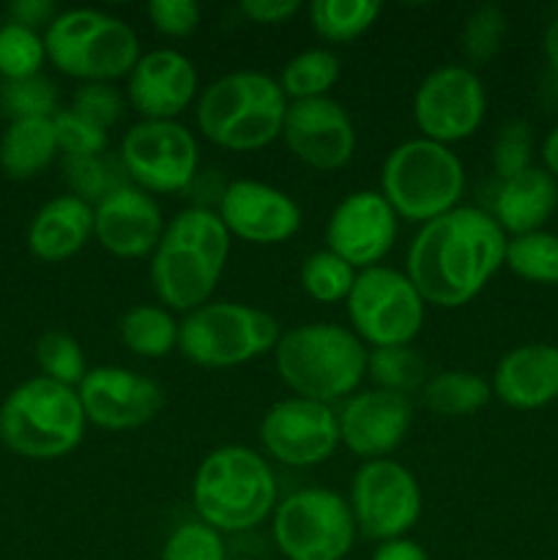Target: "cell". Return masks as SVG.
<instances>
[{
  "label": "cell",
  "mask_w": 558,
  "mask_h": 560,
  "mask_svg": "<svg viewBox=\"0 0 558 560\" xmlns=\"http://www.w3.org/2000/svg\"><path fill=\"white\" fill-rule=\"evenodd\" d=\"M260 443L288 468H315L339 446V421L332 405L304 397L274 402L263 413Z\"/></svg>",
  "instance_id": "15"
},
{
  "label": "cell",
  "mask_w": 558,
  "mask_h": 560,
  "mask_svg": "<svg viewBox=\"0 0 558 560\" xmlns=\"http://www.w3.org/2000/svg\"><path fill=\"white\" fill-rule=\"evenodd\" d=\"M279 320L239 301H208L178 323V350L186 361L208 370H230L274 353Z\"/></svg>",
  "instance_id": "9"
},
{
  "label": "cell",
  "mask_w": 558,
  "mask_h": 560,
  "mask_svg": "<svg viewBox=\"0 0 558 560\" xmlns=\"http://www.w3.org/2000/svg\"><path fill=\"white\" fill-rule=\"evenodd\" d=\"M356 282V268L328 249H317L301 262V288L321 304L348 301Z\"/></svg>",
  "instance_id": "34"
},
{
  "label": "cell",
  "mask_w": 558,
  "mask_h": 560,
  "mask_svg": "<svg viewBox=\"0 0 558 560\" xmlns=\"http://www.w3.org/2000/svg\"><path fill=\"white\" fill-rule=\"evenodd\" d=\"M224 541L219 530L211 525L200 523H181L173 534L167 536L159 560H224Z\"/></svg>",
  "instance_id": "40"
},
{
  "label": "cell",
  "mask_w": 558,
  "mask_h": 560,
  "mask_svg": "<svg viewBox=\"0 0 558 560\" xmlns=\"http://www.w3.org/2000/svg\"><path fill=\"white\" fill-rule=\"evenodd\" d=\"M120 162L148 195L186 191L200 170V148L178 120H140L120 142Z\"/></svg>",
  "instance_id": "13"
},
{
  "label": "cell",
  "mask_w": 558,
  "mask_h": 560,
  "mask_svg": "<svg viewBox=\"0 0 558 560\" xmlns=\"http://www.w3.org/2000/svg\"><path fill=\"white\" fill-rule=\"evenodd\" d=\"M465 167L441 142L414 137L388 151L381 167V195L397 219L427 224L463 200Z\"/></svg>",
  "instance_id": "7"
},
{
  "label": "cell",
  "mask_w": 558,
  "mask_h": 560,
  "mask_svg": "<svg viewBox=\"0 0 558 560\" xmlns=\"http://www.w3.org/2000/svg\"><path fill=\"white\" fill-rule=\"evenodd\" d=\"M85 410L77 388L38 375L20 383L0 405V441L27 459H58L85 438Z\"/></svg>",
  "instance_id": "6"
},
{
  "label": "cell",
  "mask_w": 558,
  "mask_h": 560,
  "mask_svg": "<svg viewBox=\"0 0 558 560\" xmlns=\"http://www.w3.org/2000/svg\"><path fill=\"white\" fill-rule=\"evenodd\" d=\"M288 96L263 71H230L197 98V129L228 151H260L282 135Z\"/></svg>",
  "instance_id": "5"
},
{
  "label": "cell",
  "mask_w": 558,
  "mask_h": 560,
  "mask_svg": "<svg viewBox=\"0 0 558 560\" xmlns=\"http://www.w3.org/2000/svg\"><path fill=\"white\" fill-rule=\"evenodd\" d=\"M337 421L339 443L348 452L364 459H386L408 435L414 405L403 394L370 388L345 399Z\"/></svg>",
  "instance_id": "20"
},
{
  "label": "cell",
  "mask_w": 558,
  "mask_h": 560,
  "mask_svg": "<svg viewBox=\"0 0 558 560\" xmlns=\"http://www.w3.org/2000/svg\"><path fill=\"white\" fill-rule=\"evenodd\" d=\"M503 266L534 284H558V235L547 230L514 235L507 241Z\"/></svg>",
  "instance_id": "33"
},
{
  "label": "cell",
  "mask_w": 558,
  "mask_h": 560,
  "mask_svg": "<svg viewBox=\"0 0 558 560\" xmlns=\"http://www.w3.org/2000/svg\"><path fill=\"white\" fill-rule=\"evenodd\" d=\"M339 74H342V66H339L337 55L326 47H312L293 55L284 63L282 74H279V88L293 102L323 98L337 85Z\"/></svg>",
  "instance_id": "29"
},
{
  "label": "cell",
  "mask_w": 558,
  "mask_h": 560,
  "mask_svg": "<svg viewBox=\"0 0 558 560\" xmlns=\"http://www.w3.org/2000/svg\"><path fill=\"white\" fill-rule=\"evenodd\" d=\"M492 397L514 410H539L558 399V345L528 342L501 355L492 372Z\"/></svg>",
  "instance_id": "23"
},
{
  "label": "cell",
  "mask_w": 558,
  "mask_h": 560,
  "mask_svg": "<svg viewBox=\"0 0 558 560\" xmlns=\"http://www.w3.org/2000/svg\"><path fill=\"white\" fill-rule=\"evenodd\" d=\"M47 58L63 74L85 82L129 77L140 60V38L120 16L98 9H66L44 33Z\"/></svg>",
  "instance_id": "8"
},
{
  "label": "cell",
  "mask_w": 558,
  "mask_h": 560,
  "mask_svg": "<svg viewBox=\"0 0 558 560\" xmlns=\"http://www.w3.org/2000/svg\"><path fill=\"white\" fill-rule=\"evenodd\" d=\"M47 47L44 36H38L33 27L20 22H5L0 25V74L5 80H27L42 71Z\"/></svg>",
  "instance_id": "35"
},
{
  "label": "cell",
  "mask_w": 558,
  "mask_h": 560,
  "mask_svg": "<svg viewBox=\"0 0 558 560\" xmlns=\"http://www.w3.org/2000/svg\"><path fill=\"white\" fill-rule=\"evenodd\" d=\"M372 560H430V558H427L425 547H421L419 541L403 536V539L381 541Z\"/></svg>",
  "instance_id": "46"
},
{
  "label": "cell",
  "mask_w": 558,
  "mask_h": 560,
  "mask_svg": "<svg viewBox=\"0 0 558 560\" xmlns=\"http://www.w3.org/2000/svg\"><path fill=\"white\" fill-rule=\"evenodd\" d=\"M77 394L85 419L109 432L146 427L164 408L162 386L126 366H93L77 386Z\"/></svg>",
  "instance_id": "16"
},
{
  "label": "cell",
  "mask_w": 558,
  "mask_h": 560,
  "mask_svg": "<svg viewBox=\"0 0 558 560\" xmlns=\"http://www.w3.org/2000/svg\"><path fill=\"white\" fill-rule=\"evenodd\" d=\"M367 375L377 388L408 397L427 386V361L410 345H394V348H372L367 355Z\"/></svg>",
  "instance_id": "32"
},
{
  "label": "cell",
  "mask_w": 558,
  "mask_h": 560,
  "mask_svg": "<svg viewBox=\"0 0 558 560\" xmlns=\"http://www.w3.org/2000/svg\"><path fill=\"white\" fill-rule=\"evenodd\" d=\"M217 208L228 233L249 244H284L301 228L299 202L288 191L263 180H230Z\"/></svg>",
  "instance_id": "18"
},
{
  "label": "cell",
  "mask_w": 558,
  "mask_h": 560,
  "mask_svg": "<svg viewBox=\"0 0 558 560\" xmlns=\"http://www.w3.org/2000/svg\"><path fill=\"white\" fill-rule=\"evenodd\" d=\"M191 503L200 523L219 534H241L277 509V479L255 448L219 446L197 465Z\"/></svg>",
  "instance_id": "3"
},
{
  "label": "cell",
  "mask_w": 558,
  "mask_h": 560,
  "mask_svg": "<svg viewBox=\"0 0 558 560\" xmlns=\"http://www.w3.org/2000/svg\"><path fill=\"white\" fill-rule=\"evenodd\" d=\"M126 96L142 120H175L197 96L195 63L178 49H151L131 69Z\"/></svg>",
  "instance_id": "22"
},
{
  "label": "cell",
  "mask_w": 558,
  "mask_h": 560,
  "mask_svg": "<svg viewBox=\"0 0 558 560\" xmlns=\"http://www.w3.org/2000/svg\"><path fill=\"white\" fill-rule=\"evenodd\" d=\"M542 167L558 180V124L542 140Z\"/></svg>",
  "instance_id": "47"
},
{
  "label": "cell",
  "mask_w": 558,
  "mask_h": 560,
  "mask_svg": "<svg viewBox=\"0 0 558 560\" xmlns=\"http://www.w3.org/2000/svg\"><path fill=\"white\" fill-rule=\"evenodd\" d=\"M534 167V135L525 120H507L492 140V170L501 180Z\"/></svg>",
  "instance_id": "39"
},
{
  "label": "cell",
  "mask_w": 558,
  "mask_h": 560,
  "mask_svg": "<svg viewBox=\"0 0 558 560\" xmlns=\"http://www.w3.org/2000/svg\"><path fill=\"white\" fill-rule=\"evenodd\" d=\"M345 304L353 334L372 348L410 345L425 326L427 301L397 268L372 266L356 273Z\"/></svg>",
  "instance_id": "10"
},
{
  "label": "cell",
  "mask_w": 558,
  "mask_h": 560,
  "mask_svg": "<svg viewBox=\"0 0 558 560\" xmlns=\"http://www.w3.org/2000/svg\"><path fill=\"white\" fill-rule=\"evenodd\" d=\"M485 113V82L470 66H438L416 88L414 120L425 140L441 145L468 140L481 126Z\"/></svg>",
  "instance_id": "14"
},
{
  "label": "cell",
  "mask_w": 558,
  "mask_h": 560,
  "mask_svg": "<svg viewBox=\"0 0 558 560\" xmlns=\"http://www.w3.org/2000/svg\"><path fill=\"white\" fill-rule=\"evenodd\" d=\"M367 348L350 328L337 323H304L282 331L274 361L295 397L332 405L353 397L367 375Z\"/></svg>",
  "instance_id": "4"
},
{
  "label": "cell",
  "mask_w": 558,
  "mask_h": 560,
  "mask_svg": "<svg viewBox=\"0 0 558 560\" xmlns=\"http://www.w3.org/2000/svg\"><path fill=\"white\" fill-rule=\"evenodd\" d=\"M377 14V0H315L310 5L312 27L328 44L353 42L375 25Z\"/></svg>",
  "instance_id": "30"
},
{
  "label": "cell",
  "mask_w": 558,
  "mask_h": 560,
  "mask_svg": "<svg viewBox=\"0 0 558 560\" xmlns=\"http://www.w3.org/2000/svg\"><path fill=\"white\" fill-rule=\"evenodd\" d=\"M542 49H545V58L550 63V69L558 74V14L547 22L545 36H542Z\"/></svg>",
  "instance_id": "48"
},
{
  "label": "cell",
  "mask_w": 558,
  "mask_h": 560,
  "mask_svg": "<svg viewBox=\"0 0 558 560\" xmlns=\"http://www.w3.org/2000/svg\"><path fill=\"white\" fill-rule=\"evenodd\" d=\"M9 14L11 22H20V25L36 31V25H44V22L49 25L58 16V9H55L53 0H14L9 5Z\"/></svg>",
  "instance_id": "45"
},
{
  "label": "cell",
  "mask_w": 558,
  "mask_h": 560,
  "mask_svg": "<svg viewBox=\"0 0 558 560\" xmlns=\"http://www.w3.org/2000/svg\"><path fill=\"white\" fill-rule=\"evenodd\" d=\"M74 113H80L82 118H88L91 124L109 129L113 124H118L120 115H124V96L115 85L109 82H85L74 91V104H71Z\"/></svg>",
  "instance_id": "42"
},
{
  "label": "cell",
  "mask_w": 558,
  "mask_h": 560,
  "mask_svg": "<svg viewBox=\"0 0 558 560\" xmlns=\"http://www.w3.org/2000/svg\"><path fill=\"white\" fill-rule=\"evenodd\" d=\"M397 241V213L375 189L350 191L326 222L328 252L353 268L381 266Z\"/></svg>",
  "instance_id": "17"
},
{
  "label": "cell",
  "mask_w": 558,
  "mask_h": 560,
  "mask_svg": "<svg viewBox=\"0 0 558 560\" xmlns=\"http://www.w3.org/2000/svg\"><path fill=\"white\" fill-rule=\"evenodd\" d=\"M558 208V180L545 167H528L498 184L492 197V219L507 235L536 233Z\"/></svg>",
  "instance_id": "24"
},
{
  "label": "cell",
  "mask_w": 558,
  "mask_h": 560,
  "mask_svg": "<svg viewBox=\"0 0 558 560\" xmlns=\"http://www.w3.org/2000/svg\"><path fill=\"white\" fill-rule=\"evenodd\" d=\"M63 173L66 184L71 186V195L85 200L88 206L91 202L98 206L104 197L131 184L120 156L115 159L107 156V153H98V156H63Z\"/></svg>",
  "instance_id": "31"
},
{
  "label": "cell",
  "mask_w": 558,
  "mask_h": 560,
  "mask_svg": "<svg viewBox=\"0 0 558 560\" xmlns=\"http://www.w3.org/2000/svg\"><path fill=\"white\" fill-rule=\"evenodd\" d=\"M159 202L140 186L129 184L93 206V235L115 257H148L164 235Z\"/></svg>",
  "instance_id": "21"
},
{
  "label": "cell",
  "mask_w": 558,
  "mask_h": 560,
  "mask_svg": "<svg viewBox=\"0 0 558 560\" xmlns=\"http://www.w3.org/2000/svg\"><path fill=\"white\" fill-rule=\"evenodd\" d=\"M274 541L288 560H342L356 539L345 498L323 487H304L274 509Z\"/></svg>",
  "instance_id": "11"
},
{
  "label": "cell",
  "mask_w": 558,
  "mask_h": 560,
  "mask_svg": "<svg viewBox=\"0 0 558 560\" xmlns=\"http://www.w3.org/2000/svg\"><path fill=\"white\" fill-rule=\"evenodd\" d=\"M0 107L11 120L53 118L58 113V91L55 82L36 74L27 80H9L0 88Z\"/></svg>",
  "instance_id": "38"
},
{
  "label": "cell",
  "mask_w": 558,
  "mask_h": 560,
  "mask_svg": "<svg viewBox=\"0 0 558 560\" xmlns=\"http://www.w3.org/2000/svg\"><path fill=\"white\" fill-rule=\"evenodd\" d=\"M239 11L252 22L260 25H279V22L293 20L301 11L299 0H241Z\"/></svg>",
  "instance_id": "44"
},
{
  "label": "cell",
  "mask_w": 558,
  "mask_h": 560,
  "mask_svg": "<svg viewBox=\"0 0 558 560\" xmlns=\"http://www.w3.org/2000/svg\"><path fill=\"white\" fill-rule=\"evenodd\" d=\"M507 33L509 20L501 5L485 3L470 11L463 25V52L468 58V63H490L501 52L503 42H507Z\"/></svg>",
  "instance_id": "36"
},
{
  "label": "cell",
  "mask_w": 558,
  "mask_h": 560,
  "mask_svg": "<svg viewBox=\"0 0 558 560\" xmlns=\"http://www.w3.org/2000/svg\"><path fill=\"white\" fill-rule=\"evenodd\" d=\"M58 153L53 118L11 120L0 140V167L9 178L27 180L49 167Z\"/></svg>",
  "instance_id": "26"
},
{
  "label": "cell",
  "mask_w": 558,
  "mask_h": 560,
  "mask_svg": "<svg viewBox=\"0 0 558 560\" xmlns=\"http://www.w3.org/2000/svg\"><path fill=\"white\" fill-rule=\"evenodd\" d=\"M36 361L44 377L71 388L80 386L82 377L88 375L85 353H82L80 342L66 331H44L36 342Z\"/></svg>",
  "instance_id": "37"
},
{
  "label": "cell",
  "mask_w": 558,
  "mask_h": 560,
  "mask_svg": "<svg viewBox=\"0 0 558 560\" xmlns=\"http://www.w3.org/2000/svg\"><path fill=\"white\" fill-rule=\"evenodd\" d=\"M284 145L299 162L315 170L345 167L356 151V126L348 109L332 96L290 102L282 124Z\"/></svg>",
  "instance_id": "19"
},
{
  "label": "cell",
  "mask_w": 558,
  "mask_h": 560,
  "mask_svg": "<svg viewBox=\"0 0 558 560\" xmlns=\"http://www.w3.org/2000/svg\"><path fill=\"white\" fill-rule=\"evenodd\" d=\"M148 16L153 27L170 38H184L200 25V5L195 0H151Z\"/></svg>",
  "instance_id": "43"
},
{
  "label": "cell",
  "mask_w": 558,
  "mask_h": 560,
  "mask_svg": "<svg viewBox=\"0 0 558 560\" xmlns=\"http://www.w3.org/2000/svg\"><path fill=\"white\" fill-rule=\"evenodd\" d=\"M53 129L58 151H63L66 156H98L107 148V129L91 124L71 107L53 115Z\"/></svg>",
  "instance_id": "41"
},
{
  "label": "cell",
  "mask_w": 558,
  "mask_h": 560,
  "mask_svg": "<svg viewBox=\"0 0 558 560\" xmlns=\"http://www.w3.org/2000/svg\"><path fill=\"white\" fill-rule=\"evenodd\" d=\"M93 235V206L74 195H60L38 208L27 228V246L44 262L74 257Z\"/></svg>",
  "instance_id": "25"
},
{
  "label": "cell",
  "mask_w": 558,
  "mask_h": 560,
  "mask_svg": "<svg viewBox=\"0 0 558 560\" xmlns=\"http://www.w3.org/2000/svg\"><path fill=\"white\" fill-rule=\"evenodd\" d=\"M507 241L490 211L457 206L421 224L408 246L405 273L427 304L463 306L501 271Z\"/></svg>",
  "instance_id": "1"
},
{
  "label": "cell",
  "mask_w": 558,
  "mask_h": 560,
  "mask_svg": "<svg viewBox=\"0 0 558 560\" xmlns=\"http://www.w3.org/2000/svg\"><path fill=\"white\" fill-rule=\"evenodd\" d=\"M118 337L142 359H162L178 348V323L167 306L137 304L118 320Z\"/></svg>",
  "instance_id": "27"
},
{
  "label": "cell",
  "mask_w": 558,
  "mask_h": 560,
  "mask_svg": "<svg viewBox=\"0 0 558 560\" xmlns=\"http://www.w3.org/2000/svg\"><path fill=\"white\" fill-rule=\"evenodd\" d=\"M230 238L213 208L191 206L175 213L151 257V284L162 306L189 315L208 304L222 279Z\"/></svg>",
  "instance_id": "2"
},
{
  "label": "cell",
  "mask_w": 558,
  "mask_h": 560,
  "mask_svg": "<svg viewBox=\"0 0 558 560\" xmlns=\"http://www.w3.org/2000/svg\"><path fill=\"white\" fill-rule=\"evenodd\" d=\"M356 530L372 541L403 539L421 514V487L397 459H367L350 481Z\"/></svg>",
  "instance_id": "12"
},
{
  "label": "cell",
  "mask_w": 558,
  "mask_h": 560,
  "mask_svg": "<svg viewBox=\"0 0 558 560\" xmlns=\"http://www.w3.org/2000/svg\"><path fill=\"white\" fill-rule=\"evenodd\" d=\"M421 397L432 413L446 416V419H463V416L479 413L490 402L492 386L474 372L452 370L430 377L427 386L421 388Z\"/></svg>",
  "instance_id": "28"
}]
</instances>
